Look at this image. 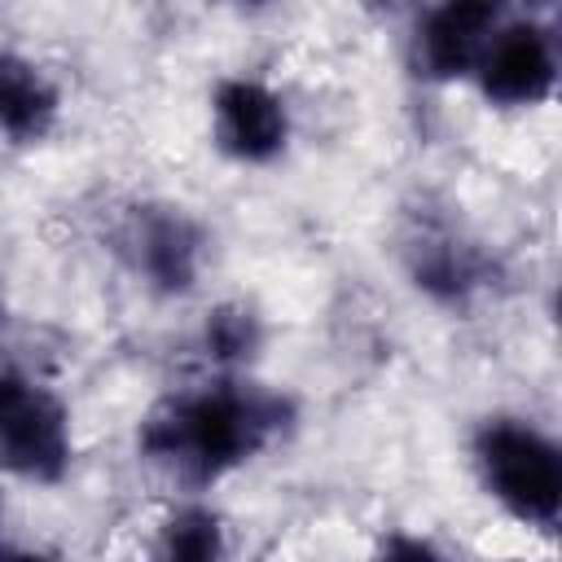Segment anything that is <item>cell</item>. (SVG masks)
Instances as JSON below:
<instances>
[{
	"mask_svg": "<svg viewBox=\"0 0 562 562\" xmlns=\"http://www.w3.org/2000/svg\"><path fill=\"white\" fill-rule=\"evenodd\" d=\"M285 422L290 404L281 395L250 382H215L167 400L145 422L140 448L184 483H215L233 465L250 461Z\"/></svg>",
	"mask_w": 562,
	"mask_h": 562,
	"instance_id": "6da1fadb",
	"label": "cell"
},
{
	"mask_svg": "<svg viewBox=\"0 0 562 562\" xmlns=\"http://www.w3.org/2000/svg\"><path fill=\"white\" fill-rule=\"evenodd\" d=\"M474 461L487 492L518 518L540 531H553L562 509V457L558 443L536 426L496 417L474 439Z\"/></svg>",
	"mask_w": 562,
	"mask_h": 562,
	"instance_id": "7a4b0ae2",
	"label": "cell"
},
{
	"mask_svg": "<svg viewBox=\"0 0 562 562\" xmlns=\"http://www.w3.org/2000/svg\"><path fill=\"white\" fill-rule=\"evenodd\" d=\"M0 465L35 483H57L70 465L66 404L13 369H0Z\"/></svg>",
	"mask_w": 562,
	"mask_h": 562,
	"instance_id": "3957f363",
	"label": "cell"
},
{
	"mask_svg": "<svg viewBox=\"0 0 562 562\" xmlns=\"http://www.w3.org/2000/svg\"><path fill=\"white\" fill-rule=\"evenodd\" d=\"M479 88L487 101L496 105H536L553 92L558 79V57H553V40L544 26L536 22H509L496 26L479 66Z\"/></svg>",
	"mask_w": 562,
	"mask_h": 562,
	"instance_id": "277c9868",
	"label": "cell"
},
{
	"mask_svg": "<svg viewBox=\"0 0 562 562\" xmlns=\"http://www.w3.org/2000/svg\"><path fill=\"white\" fill-rule=\"evenodd\" d=\"M290 119L272 88L255 79H224L215 88V140L237 162H268L285 149Z\"/></svg>",
	"mask_w": 562,
	"mask_h": 562,
	"instance_id": "5b68a950",
	"label": "cell"
},
{
	"mask_svg": "<svg viewBox=\"0 0 562 562\" xmlns=\"http://www.w3.org/2000/svg\"><path fill=\"white\" fill-rule=\"evenodd\" d=\"M496 26H501V9L483 4V0H452V4L435 9L422 22V35H417L422 70L435 75V79L470 75Z\"/></svg>",
	"mask_w": 562,
	"mask_h": 562,
	"instance_id": "8992f818",
	"label": "cell"
},
{
	"mask_svg": "<svg viewBox=\"0 0 562 562\" xmlns=\"http://www.w3.org/2000/svg\"><path fill=\"white\" fill-rule=\"evenodd\" d=\"M136 255L158 290H189L198 272V228L176 211H158L140 224Z\"/></svg>",
	"mask_w": 562,
	"mask_h": 562,
	"instance_id": "52a82bcc",
	"label": "cell"
},
{
	"mask_svg": "<svg viewBox=\"0 0 562 562\" xmlns=\"http://www.w3.org/2000/svg\"><path fill=\"white\" fill-rule=\"evenodd\" d=\"M57 114L53 83L22 57L0 53V132L13 140H40Z\"/></svg>",
	"mask_w": 562,
	"mask_h": 562,
	"instance_id": "ba28073f",
	"label": "cell"
},
{
	"mask_svg": "<svg viewBox=\"0 0 562 562\" xmlns=\"http://www.w3.org/2000/svg\"><path fill=\"white\" fill-rule=\"evenodd\" d=\"M224 531L211 509H180L162 531V562H224Z\"/></svg>",
	"mask_w": 562,
	"mask_h": 562,
	"instance_id": "9c48e42d",
	"label": "cell"
},
{
	"mask_svg": "<svg viewBox=\"0 0 562 562\" xmlns=\"http://www.w3.org/2000/svg\"><path fill=\"white\" fill-rule=\"evenodd\" d=\"M259 329H255V316L250 312H237V307H220L211 321H206V342L220 360H237V356H250Z\"/></svg>",
	"mask_w": 562,
	"mask_h": 562,
	"instance_id": "30bf717a",
	"label": "cell"
},
{
	"mask_svg": "<svg viewBox=\"0 0 562 562\" xmlns=\"http://www.w3.org/2000/svg\"><path fill=\"white\" fill-rule=\"evenodd\" d=\"M378 562H448L430 540H417V536H391L386 549L378 553Z\"/></svg>",
	"mask_w": 562,
	"mask_h": 562,
	"instance_id": "8fae6325",
	"label": "cell"
},
{
	"mask_svg": "<svg viewBox=\"0 0 562 562\" xmlns=\"http://www.w3.org/2000/svg\"><path fill=\"white\" fill-rule=\"evenodd\" d=\"M0 562H53V558H44V553H4Z\"/></svg>",
	"mask_w": 562,
	"mask_h": 562,
	"instance_id": "7c38bea8",
	"label": "cell"
}]
</instances>
